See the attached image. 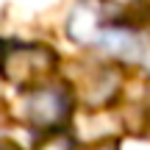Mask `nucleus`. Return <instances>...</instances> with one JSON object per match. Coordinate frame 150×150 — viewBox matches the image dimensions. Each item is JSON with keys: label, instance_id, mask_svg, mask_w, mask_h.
<instances>
[{"label": "nucleus", "instance_id": "f257e3e1", "mask_svg": "<svg viewBox=\"0 0 150 150\" xmlns=\"http://www.w3.org/2000/svg\"><path fill=\"white\" fill-rule=\"evenodd\" d=\"M22 117L31 128L39 131H56L61 128L67 117H70V95L64 86H36L28 95L25 106H22Z\"/></svg>", "mask_w": 150, "mask_h": 150}, {"label": "nucleus", "instance_id": "f03ea898", "mask_svg": "<svg viewBox=\"0 0 150 150\" xmlns=\"http://www.w3.org/2000/svg\"><path fill=\"white\" fill-rule=\"evenodd\" d=\"M3 72L11 83H33L39 72H47L56 64L53 53L39 45H8V53L0 56Z\"/></svg>", "mask_w": 150, "mask_h": 150}, {"label": "nucleus", "instance_id": "7ed1b4c3", "mask_svg": "<svg viewBox=\"0 0 150 150\" xmlns=\"http://www.w3.org/2000/svg\"><path fill=\"white\" fill-rule=\"evenodd\" d=\"M95 45L111 59H122V61H142L145 59V39L134 28L122 25V22H108L97 33Z\"/></svg>", "mask_w": 150, "mask_h": 150}, {"label": "nucleus", "instance_id": "20e7f679", "mask_svg": "<svg viewBox=\"0 0 150 150\" xmlns=\"http://www.w3.org/2000/svg\"><path fill=\"white\" fill-rule=\"evenodd\" d=\"M39 150H72V139L64 134H50L47 139L39 145Z\"/></svg>", "mask_w": 150, "mask_h": 150}, {"label": "nucleus", "instance_id": "39448f33", "mask_svg": "<svg viewBox=\"0 0 150 150\" xmlns=\"http://www.w3.org/2000/svg\"><path fill=\"white\" fill-rule=\"evenodd\" d=\"M0 150H20L14 142H0Z\"/></svg>", "mask_w": 150, "mask_h": 150}]
</instances>
